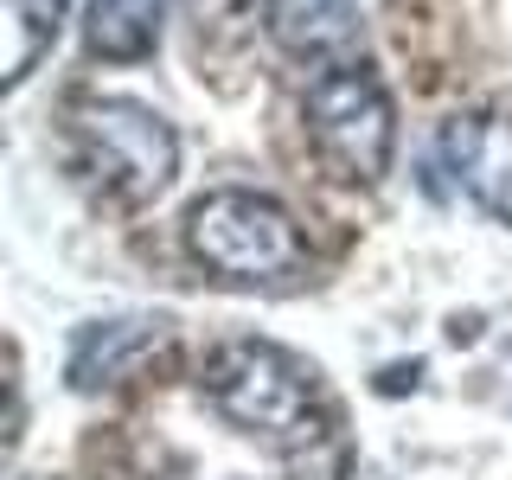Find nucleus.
Segmentation results:
<instances>
[{
	"label": "nucleus",
	"instance_id": "6e6552de",
	"mask_svg": "<svg viewBox=\"0 0 512 480\" xmlns=\"http://www.w3.org/2000/svg\"><path fill=\"white\" fill-rule=\"evenodd\" d=\"M160 20H167V0H90L84 7V39L96 58L135 64L154 52Z\"/></svg>",
	"mask_w": 512,
	"mask_h": 480
},
{
	"label": "nucleus",
	"instance_id": "423d86ee",
	"mask_svg": "<svg viewBox=\"0 0 512 480\" xmlns=\"http://www.w3.org/2000/svg\"><path fill=\"white\" fill-rule=\"evenodd\" d=\"M269 32L288 58H308V64H352L365 45L359 26V0H263Z\"/></svg>",
	"mask_w": 512,
	"mask_h": 480
},
{
	"label": "nucleus",
	"instance_id": "20e7f679",
	"mask_svg": "<svg viewBox=\"0 0 512 480\" xmlns=\"http://www.w3.org/2000/svg\"><path fill=\"white\" fill-rule=\"evenodd\" d=\"M308 135H314V154L327 160V173L346 180V186H378L384 173H391L397 109H391V96H384V84L365 71V58L314 71Z\"/></svg>",
	"mask_w": 512,
	"mask_h": 480
},
{
	"label": "nucleus",
	"instance_id": "1a4fd4ad",
	"mask_svg": "<svg viewBox=\"0 0 512 480\" xmlns=\"http://www.w3.org/2000/svg\"><path fill=\"white\" fill-rule=\"evenodd\" d=\"M64 32V0H0V39H7V84H26L32 64L58 45Z\"/></svg>",
	"mask_w": 512,
	"mask_h": 480
},
{
	"label": "nucleus",
	"instance_id": "7ed1b4c3",
	"mask_svg": "<svg viewBox=\"0 0 512 480\" xmlns=\"http://www.w3.org/2000/svg\"><path fill=\"white\" fill-rule=\"evenodd\" d=\"M186 244L218 282H237V288H276L288 276H301V263H308L295 218L276 199L244 186L205 192L186 218Z\"/></svg>",
	"mask_w": 512,
	"mask_h": 480
},
{
	"label": "nucleus",
	"instance_id": "0eeeda50",
	"mask_svg": "<svg viewBox=\"0 0 512 480\" xmlns=\"http://www.w3.org/2000/svg\"><path fill=\"white\" fill-rule=\"evenodd\" d=\"M167 340V320H148V314H135V320H96V327L77 333V346H71V384L77 391H103V384H116L128 378L148 352Z\"/></svg>",
	"mask_w": 512,
	"mask_h": 480
},
{
	"label": "nucleus",
	"instance_id": "39448f33",
	"mask_svg": "<svg viewBox=\"0 0 512 480\" xmlns=\"http://www.w3.org/2000/svg\"><path fill=\"white\" fill-rule=\"evenodd\" d=\"M442 160L474 205L512 224V116H500V109L455 116L442 128Z\"/></svg>",
	"mask_w": 512,
	"mask_h": 480
},
{
	"label": "nucleus",
	"instance_id": "f03ea898",
	"mask_svg": "<svg viewBox=\"0 0 512 480\" xmlns=\"http://www.w3.org/2000/svg\"><path fill=\"white\" fill-rule=\"evenodd\" d=\"M71 167L116 205H148L180 173L173 128L135 96H84L71 109Z\"/></svg>",
	"mask_w": 512,
	"mask_h": 480
},
{
	"label": "nucleus",
	"instance_id": "f257e3e1",
	"mask_svg": "<svg viewBox=\"0 0 512 480\" xmlns=\"http://www.w3.org/2000/svg\"><path fill=\"white\" fill-rule=\"evenodd\" d=\"M205 397L231 429L282 448V455H301L333 429L314 365L269 340H224L205 359Z\"/></svg>",
	"mask_w": 512,
	"mask_h": 480
}]
</instances>
